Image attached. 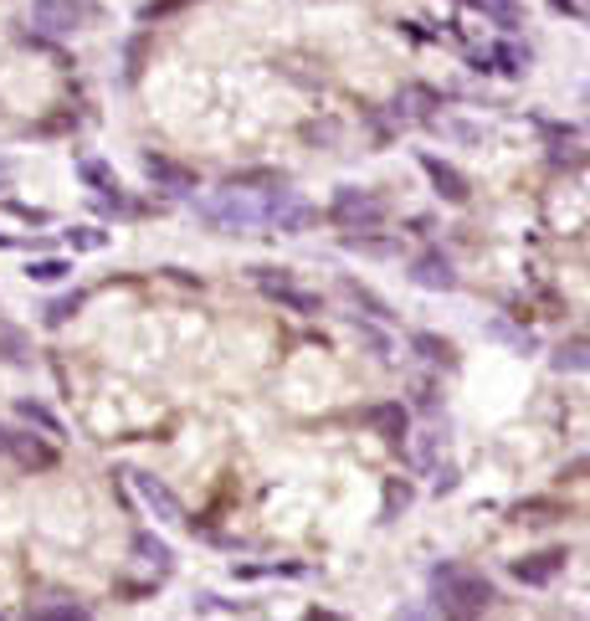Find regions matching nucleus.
<instances>
[{
  "label": "nucleus",
  "instance_id": "1",
  "mask_svg": "<svg viewBox=\"0 0 590 621\" xmlns=\"http://www.w3.org/2000/svg\"><path fill=\"white\" fill-rule=\"evenodd\" d=\"M431 607L442 621H483L498 607V591L483 570H472L462 560H442L431 565Z\"/></svg>",
  "mask_w": 590,
  "mask_h": 621
},
{
  "label": "nucleus",
  "instance_id": "2",
  "mask_svg": "<svg viewBox=\"0 0 590 621\" xmlns=\"http://www.w3.org/2000/svg\"><path fill=\"white\" fill-rule=\"evenodd\" d=\"M201 222L211 232H226V237H247V232H262V201H251V191H216L211 201H195Z\"/></svg>",
  "mask_w": 590,
  "mask_h": 621
},
{
  "label": "nucleus",
  "instance_id": "3",
  "mask_svg": "<svg viewBox=\"0 0 590 621\" xmlns=\"http://www.w3.org/2000/svg\"><path fill=\"white\" fill-rule=\"evenodd\" d=\"M385 201L375 191H360V185H344V191H334V201H329V222L340 226V232H350V237H365V232H380L385 226Z\"/></svg>",
  "mask_w": 590,
  "mask_h": 621
},
{
  "label": "nucleus",
  "instance_id": "4",
  "mask_svg": "<svg viewBox=\"0 0 590 621\" xmlns=\"http://www.w3.org/2000/svg\"><path fill=\"white\" fill-rule=\"evenodd\" d=\"M104 21V6L93 0H31V26L46 36H77Z\"/></svg>",
  "mask_w": 590,
  "mask_h": 621
},
{
  "label": "nucleus",
  "instance_id": "5",
  "mask_svg": "<svg viewBox=\"0 0 590 621\" xmlns=\"http://www.w3.org/2000/svg\"><path fill=\"white\" fill-rule=\"evenodd\" d=\"M251 282H257V293H262L267 303H278V309L298 313V319L324 313V298L313 293V288H303V282H293L288 272H278V267H257V272H251Z\"/></svg>",
  "mask_w": 590,
  "mask_h": 621
},
{
  "label": "nucleus",
  "instance_id": "6",
  "mask_svg": "<svg viewBox=\"0 0 590 621\" xmlns=\"http://www.w3.org/2000/svg\"><path fill=\"white\" fill-rule=\"evenodd\" d=\"M262 222L272 226V232H282V237H303V232H313L319 211H313L298 191H282V185H272V191L262 195Z\"/></svg>",
  "mask_w": 590,
  "mask_h": 621
},
{
  "label": "nucleus",
  "instance_id": "7",
  "mask_svg": "<svg viewBox=\"0 0 590 621\" xmlns=\"http://www.w3.org/2000/svg\"><path fill=\"white\" fill-rule=\"evenodd\" d=\"M6 458H11L15 468H26V473H52L62 462V452H57V442L36 437L31 427H15L11 437H6Z\"/></svg>",
  "mask_w": 590,
  "mask_h": 621
},
{
  "label": "nucleus",
  "instance_id": "8",
  "mask_svg": "<svg viewBox=\"0 0 590 621\" xmlns=\"http://www.w3.org/2000/svg\"><path fill=\"white\" fill-rule=\"evenodd\" d=\"M129 483H133V493H139V503H144V508L160 518V524H185V503L175 499V489H170L164 478L144 473V468H133Z\"/></svg>",
  "mask_w": 590,
  "mask_h": 621
},
{
  "label": "nucleus",
  "instance_id": "9",
  "mask_svg": "<svg viewBox=\"0 0 590 621\" xmlns=\"http://www.w3.org/2000/svg\"><path fill=\"white\" fill-rule=\"evenodd\" d=\"M565 565H570V549L549 545V549H534V555H518V560H508V576H514L518 586H549V580L565 576Z\"/></svg>",
  "mask_w": 590,
  "mask_h": 621
},
{
  "label": "nucleus",
  "instance_id": "10",
  "mask_svg": "<svg viewBox=\"0 0 590 621\" xmlns=\"http://www.w3.org/2000/svg\"><path fill=\"white\" fill-rule=\"evenodd\" d=\"M416 164H421V175L431 180V191L442 195L447 206H468L472 201V180L452 160H442V154H416Z\"/></svg>",
  "mask_w": 590,
  "mask_h": 621
},
{
  "label": "nucleus",
  "instance_id": "11",
  "mask_svg": "<svg viewBox=\"0 0 590 621\" xmlns=\"http://www.w3.org/2000/svg\"><path fill=\"white\" fill-rule=\"evenodd\" d=\"M144 175H149V185L164 195H195V185H201L191 164H180L175 154H160V149L144 154Z\"/></svg>",
  "mask_w": 590,
  "mask_h": 621
},
{
  "label": "nucleus",
  "instance_id": "12",
  "mask_svg": "<svg viewBox=\"0 0 590 621\" xmlns=\"http://www.w3.org/2000/svg\"><path fill=\"white\" fill-rule=\"evenodd\" d=\"M468 62L478 67V73L524 77V73H529V46H514V42H487V46H472Z\"/></svg>",
  "mask_w": 590,
  "mask_h": 621
},
{
  "label": "nucleus",
  "instance_id": "13",
  "mask_svg": "<svg viewBox=\"0 0 590 621\" xmlns=\"http://www.w3.org/2000/svg\"><path fill=\"white\" fill-rule=\"evenodd\" d=\"M406 272H411V282L416 288H427V293H452V288H458V267H452V257L437 251V247L416 251Z\"/></svg>",
  "mask_w": 590,
  "mask_h": 621
},
{
  "label": "nucleus",
  "instance_id": "14",
  "mask_svg": "<svg viewBox=\"0 0 590 621\" xmlns=\"http://www.w3.org/2000/svg\"><path fill=\"white\" fill-rule=\"evenodd\" d=\"M365 427L380 437V442H390V447H400L406 437H411V406L406 400H375L365 411Z\"/></svg>",
  "mask_w": 590,
  "mask_h": 621
},
{
  "label": "nucleus",
  "instance_id": "15",
  "mask_svg": "<svg viewBox=\"0 0 590 621\" xmlns=\"http://www.w3.org/2000/svg\"><path fill=\"white\" fill-rule=\"evenodd\" d=\"M508 518H514L518 529H549V524H565L570 518V508H565L560 499H518V503H508Z\"/></svg>",
  "mask_w": 590,
  "mask_h": 621
},
{
  "label": "nucleus",
  "instance_id": "16",
  "mask_svg": "<svg viewBox=\"0 0 590 621\" xmlns=\"http://www.w3.org/2000/svg\"><path fill=\"white\" fill-rule=\"evenodd\" d=\"M26 621H93V611L77 596H42L26 607Z\"/></svg>",
  "mask_w": 590,
  "mask_h": 621
},
{
  "label": "nucleus",
  "instance_id": "17",
  "mask_svg": "<svg viewBox=\"0 0 590 621\" xmlns=\"http://www.w3.org/2000/svg\"><path fill=\"white\" fill-rule=\"evenodd\" d=\"M15 416H21V421H26L36 437H46V442H67V431H62L57 411H52V406H42V400L21 396V400H15Z\"/></svg>",
  "mask_w": 590,
  "mask_h": 621
},
{
  "label": "nucleus",
  "instance_id": "18",
  "mask_svg": "<svg viewBox=\"0 0 590 621\" xmlns=\"http://www.w3.org/2000/svg\"><path fill=\"white\" fill-rule=\"evenodd\" d=\"M549 365L560 375H586L590 371V334H570V340L555 344V355H549Z\"/></svg>",
  "mask_w": 590,
  "mask_h": 621
},
{
  "label": "nucleus",
  "instance_id": "19",
  "mask_svg": "<svg viewBox=\"0 0 590 621\" xmlns=\"http://www.w3.org/2000/svg\"><path fill=\"white\" fill-rule=\"evenodd\" d=\"M411 350L427 365H442V371H458V344L442 340V334H431V329H421V334H411Z\"/></svg>",
  "mask_w": 590,
  "mask_h": 621
},
{
  "label": "nucleus",
  "instance_id": "20",
  "mask_svg": "<svg viewBox=\"0 0 590 621\" xmlns=\"http://www.w3.org/2000/svg\"><path fill=\"white\" fill-rule=\"evenodd\" d=\"M133 555H139V560H144V565H154L160 576H170V570H175V549L164 545L160 534H149V529H139V534H133Z\"/></svg>",
  "mask_w": 590,
  "mask_h": 621
},
{
  "label": "nucleus",
  "instance_id": "21",
  "mask_svg": "<svg viewBox=\"0 0 590 621\" xmlns=\"http://www.w3.org/2000/svg\"><path fill=\"white\" fill-rule=\"evenodd\" d=\"M77 180H83V185H93V191H98V201H104V195H118V191H124L114 170H108L104 160H93V154H83V160H77Z\"/></svg>",
  "mask_w": 590,
  "mask_h": 621
},
{
  "label": "nucleus",
  "instance_id": "22",
  "mask_svg": "<svg viewBox=\"0 0 590 621\" xmlns=\"http://www.w3.org/2000/svg\"><path fill=\"white\" fill-rule=\"evenodd\" d=\"M344 298H350L354 309H365V319H375V324H390V319H396V313H390V303H385V298H375V293H369L365 282L344 278Z\"/></svg>",
  "mask_w": 590,
  "mask_h": 621
},
{
  "label": "nucleus",
  "instance_id": "23",
  "mask_svg": "<svg viewBox=\"0 0 590 621\" xmlns=\"http://www.w3.org/2000/svg\"><path fill=\"white\" fill-rule=\"evenodd\" d=\"M468 11H483L493 26H503V31H514L518 21H524V11H518V0H462Z\"/></svg>",
  "mask_w": 590,
  "mask_h": 621
},
{
  "label": "nucleus",
  "instance_id": "24",
  "mask_svg": "<svg viewBox=\"0 0 590 621\" xmlns=\"http://www.w3.org/2000/svg\"><path fill=\"white\" fill-rule=\"evenodd\" d=\"M73 272V263L67 257H31L26 263V278L31 282H57V278H67Z\"/></svg>",
  "mask_w": 590,
  "mask_h": 621
},
{
  "label": "nucleus",
  "instance_id": "25",
  "mask_svg": "<svg viewBox=\"0 0 590 621\" xmlns=\"http://www.w3.org/2000/svg\"><path fill=\"white\" fill-rule=\"evenodd\" d=\"M487 334H493V340H503V344H514L518 355H529V350H534V334H529V329H508L503 319H498L493 329H487Z\"/></svg>",
  "mask_w": 590,
  "mask_h": 621
},
{
  "label": "nucleus",
  "instance_id": "26",
  "mask_svg": "<svg viewBox=\"0 0 590 621\" xmlns=\"http://www.w3.org/2000/svg\"><path fill=\"white\" fill-rule=\"evenodd\" d=\"M83 303H88V298H83V293H67V298H57V303L46 309V324H52V329H57V324H67V319H73V313L83 309Z\"/></svg>",
  "mask_w": 590,
  "mask_h": 621
},
{
  "label": "nucleus",
  "instance_id": "27",
  "mask_svg": "<svg viewBox=\"0 0 590 621\" xmlns=\"http://www.w3.org/2000/svg\"><path fill=\"white\" fill-rule=\"evenodd\" d=\"M185 6H195V0H149V6H139V21H164V15L185 11Z\"/></svg>",
  "mask_w": 590,
  "mask_h": 621
},
{
  "label": "nucleus",
  "instance_id": "28",
  "mask_svg": "<svg viewBox=\"0 0 590 621\" xmlns=\"http://www.w3.org/2000/svg\"><path fill=\"white\" fill-rule=\"evenodd\" d=\"M67 242H73V251H98L108 237L98 232V226H73V232H67Z\"/></svg>",
  "mask_w": 590,
  "mask_h": 621
},
{
  "label": "nucleus",
  "instance_id": "29",
  "mask_svg": "<svg viewBox=\"0 0 590 621\" xmlns=\"http://www.w3.org/2000/svg\"><path fill=\"white\" fill-rule=\"evenodd\" d=\"M344 247L350 251H369V257H385V251H396V242H380V237H344Z\"/></svg>",
  "mask_w": 590,
  "mask_h": 621
},
{
  "label": "nucleus",
  "instance_id": "30",
  "mask_svg": "<svg viewBox=\"0 0 590 621\" xmlns=\"http://www.w3.org/2000/svg\"><path fill=\"white\" fill-rule=\"evenodd\" d=\"M406 503H411V489L390 478V483H385V518H396V508H406Z\"/></svg>",
  "mask_w": 590,
  "mask_h": 621
},
{
  "label": "nucleus",
  "instance_id": "31",
  "mask_svg": "<svg viewBox=\"0 0 590 621\" xmlns=\"http://www.w3.org/2000/svg\"><path fill=\"white\" fill-rule=\"evenodd\" d=\"M416 406H421V411H437V385L431 381H416Z\"/></svg>",
  "mask_w": 590,
  "mask_h": 621
},
{
  "label": "nucleus",
  "instance_id": "32",
  "mask_svg": "<svg viewBox=\"0 0 590 621\" xmlns=\"http://www.w3.org/2000/svg\"><path fill=\"white\" fill-rule=\"evenodd\" d=\"M549 6H555V11H565V15H576V11H580L576 0H549Z\"/></svg>",
  "mask_w": 590,
  "mask_h": 621
},
{
  "label": "nucleus",
  "instance_id": "33",
  "mask_svg": "<svg viewBox=\"0 0 590 621\" xmlns=\"http://www.w3.org/2000/svg\"><path fill=\"white\" fill-rule=\"evenodd\" d=\"M396 621H431V617H427V611H400Z\"/></svg>",
  "mask_w": 590,
  "mask_h": 621
},
{
  "label": "nucleus",
  "instance_id": "34",
  "mask_svg": "<svg viewBox=\"0 0 590 621\" xmlns=\"http://www.w3.org/2000/svg\"><path fill=\"white\" fill-rule=\"evenodd\" d=\"M15 247V237H6V232H0V251H11Z\"/></svg>",
  "mask_w": 590,
  "mask_h": 621
},
{
  "label": "nucleus",
  "instance_id": "35",
  "mask_svg": "<svg viewBox=\"0 0 590 621\" xmlns=\"http://www.w3.org/2000/svg\"><path fill=\"white\" fill-rule=\"evenodd\" d=\"M6 437H11V427H0V458H6Z\"/></svg>",
  "mask_w": 590,
  "mask_h": 621
},
{
  "label": "nucleus",
  "instance_id": "36",
  "mask_svg": "<svg viewBox=\"0 0 590 621\" xmlns=\"http://www.w3.org/2000/svg\"><path fill=\"white\" fill-rule=\"evenodd\" d=\"M0 621H6V617H0Z\"/></svg>",
  "mask_w": 590,
  "mask_h": 621
}]
</instances>
